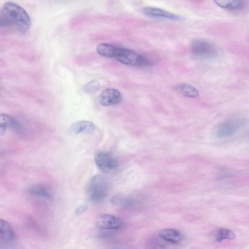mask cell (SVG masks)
<instances>
[{
	"label": "cell",
	"instance_id": "obj_1",
	"mask_svg": "<svg viewBox=\"0 0 249 249\" xmlns=\"http://www.w3.org/2000/svg\"><path fill=\"white\" fill-rule=\"evenodd\" d=\"M0 13L9 26H14L18 31L24 33L29 29L31 24L30 16L18 3L12 1L5 2Z\"/></svg>",
	"mask_w": 249,
	"mask_h": 249
},
{
	"label": "cell",
	"instance_id": "obj_2",
	"mask_svg": "<svg viewBox=\"0 0 249 249\" xmlns=\"http://www.w3.org/2000/svg\"><path fill=\"white\" fill-rule=\"evenodd\" d=\"M111 57L116 58L123 64L132 66L146 67L152 64L151 61L142 54L115 46H113Z\"/></svg>",
	"mask_w": 249,
	"mask_h": 249
},
{
	"label": "cell",
	"instance_id": "obj_3",
	"mask_svg": "<svg viewBox=\"0 0 249 249\" xmlns=\"http://www.w3.org/2000/svg\"><path fill=\"white\" fill-rule=\"evenodd\" d=\"M107 185L105 178L101 175H96L91 180L88 188L89 199L94 202L103 199L107 195Z\"/></svg>",
	"mask_w": 249,
	"mask_h": 249
},
{
	"label": "cell",
	"instance_id": "obj_4",
	"mask_svg": "<svg viewBox=\"0 0 249 249\" xmlns=\"http://www.w3.org/2000/svg\"><path fill=\"white\" fill-rule=\"evenodd\" d=\"M190 51L195 56L203 58H214L217 54L214 46L209 42L202 39L194 40L191 44Z\"/></svg>",
	"mask_w": 249,
	"mask_h": 249
},
{
	"label": "cell",
	"instance_id": "obj_5",
	"mask_svg": "<svg viewBox=\"0 0 249 249\" xmlns=\"http://www.w3.org/2000/svg\"><path fill=\"white\" fill-rule=\"evenodd\" d=\"M242 123V120L239 118L228 119L216 126L214 135L218 139L229 137L235 133Z\"/></svg>",
	"mask_w": 249,
	"mask_h": 249
},
{
	"label": "cell",
	"instance_id": "obj_6",
	"mask_svg": "<svg viewBox=\"0 0 249 249\" xmlns=\"http://www.w3.org/2000/svg\"><path fill=\"white\" fill-rule=\"evenodd\" d=\"M94 159L97 167L103 172H108L117 167L116 160L107 152H99L95 155Z\"/></svg>",
	"mask_w": 249,
	"mask_h": 249
},
{
	"label": "cell",
	"instance_id": "obj_7",
	"mask_svg": "<svg viewBox=\"0 0 249 249\" xmlns=\"http://www.w3.org/2000/svg\"><path fill=\"white\" fill-rule=\"evenodd\" d=\"M97 226L102 229L117 230L124 225L123 221L119 217L110 214H101L96 220Z\"/></svg>",
	"mask_w": 249,
	"mask_h": 249
},
{
	"label": "cell",
	"instance_id": "obj_8",
	"mask_svg": "<svg viewBox=\"0 0 249 249\" xmlns=\"http://www.w3.org/2000/svg\"><path fill=\"white\" fill-rule=\"evenodd\" d=\"M142 13L146 16L154 18L178 20L180 17L164 9L153 6H146L142 9Z\"/></svg>",
	"mask_w": 249,
	"mask_h": 249
},
{
	"label": "cell",
	"instance_id": "obj_9",
	"mask_svg": "<svg viewBox=\"0 0 249 249\" xmlns=\"http://www.w3.org/2000/svg\"><path fill=\"white\" fill-rule=\"evenodd\" d=\"M122 100L121 92L116 89L108 88L102 91L99 101L103 106H110L118 104Z\"/></svg>",
	"mask_w": 249,
	"mask_h": 249
},
{
	"label": "cell",
	"instance_id": "obj_10",
	"mask_svg": "<svg viewBox=\"0 0 249 249\" xmlns=\"http://www.w3.org/2000/svg\"><path fill=\"white\" fill-rule=\"evenodd\" d=\"M95 129V125L90 122L80 121L73 123L71 125L69 131L71 134L91 133Z\"/></svg>",
	"mask_w": 249,
	"mask_h": 249
},
{
	"label": "cell",
	"instance_id": "obj_11",
	"mask_svg": "<svg viewBox=\"0 0 249 249\" xmlns=\"http://www.w3.org/2000/svg\"><path fill=\"white\" fill-rule=\"evenodd\" d=\"M159 236L166 241L177 243L182 240L183 236L179 231L173 229H165L159 231Z\"/></svg>",
	"mask_w": 249,
	"mask_h": 249
},
{
	"label": "cell",
	"instance_id": "obj_12",
	"mask_svg": "<svg viewBox=\"0 0 249 249\" xmlns=\"http://www.w3.org/2000/svg\"><path fill=\"white\" fill-rule=\"evenodd\" d=\"M175 90L182 95L188 98H196L199 95V91L194 86L181 83L174 87Z\"/></svg>",
	"mask_w": 249,
	"mask_h": 249
},
{
	"label": "cell",
	"instance_id": "obj_13",
	"mask_svg": "<svg viewBox=\"0 0 249 249\" xmlns=\"http://www.w3.org/2000/svg\"><path fill=\"white\" fill-rule=\"evenodd\" d=\"M14 238L13 230L8 222L0 218V240L6 243L12 241Z\"/></svg>",
	"mask_w": 249,
	"mask_h": 249
},
{
	"label": "cell",
	"instance_id": "obj_14",
	"mask_svg": "<svg viewBox=\"0 0 249 249\" xmlns=\"http://www.w3.org/2000/svg\"><path fill=\"white\" fill-rule=\"evenodd\" d=\"M9 128L20 129L21 125L18 121L9 115L0 114V128L6 129Z\"/></svg>",
	"mask_w": 249,
	"mask_h": 249
},
{
	"label": "cell",
	"instance_id": "obj_15",
	"mask_svg": "<svg viewBox=\"0 0 249 249\" xmlns=\"http://www.w3.org/2000/svg\"><path fill=\"white\" fill-rule=\"evenodd\" d=\"M211 237L216 242H220L224 239L233 240L235 238V233L231 230L220 228L214 231Z\"/></svg>",
	"mask_w": 249,
	"mask_h": 249
},
{
	"label": "cell",
	"instance_id": "obj_16",
	"mask_svg": "<svg viewBox=\"0 0 249 249\" xmlns=\"http://www.w3.org/2000/svg\"><path fill=\"white\" fill-rule=\"evenodd\" d=\"M29 192L32 195L46 198L51 197L50 190L47 186L42 184H36L32 185L29 189Z\"/></svg>",
	"mask_w": 249,
	"mask_h": 249
},
{
	"label": "cell",
	"instance_id": "obj_17",
	"mask_svg": "<svg viewBox=\"0 0 249 249\" xmlns=\"http://www.w3.org/2000/svg\"><path fill=\"white\" fill-rule=\"evenodd\" d=\"M214 2L221 8L230 10H240L244 6L243 2L239 0H214Z\"/></svg>",
	"mask_w": 249,
	"mask_h": 249
},
{
	"label": "cell",
	"instance_id": "obj_18",
	"mask_svg": "<svg viewBox=\"0 0 249 249\" xmlns=\"http://www.w3.org/2000/svg\"><path fill=\"white\" fill-rule=\"evenodd\" d=\"M99 87V83L96 81H90L85 86V89L88 91L94 90Z\"/></svg>",
	"mask_w": 249,
	"mask_h": 249
},
{
	"label": "cell",
	"instance_id": "obj_19",
	"mask_svg": "<svg viewBox=\"0 0 249 249\" xmlns=\"http://www.w3.org/2000/svg\"><path fill=\"white\" fill-rule=\"evenodd\" d=\"M0 26H9V24L0 13Z\"/></svg>",
	"mask_w": 249,
	"mask_h": 249
}]
</instances>
